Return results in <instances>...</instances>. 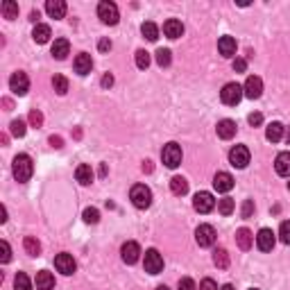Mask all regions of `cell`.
Returning a JSON list of instances; mask_svg holds the SVG:
<instances>
[{"mask_svg":"<svg viewBox=\"0 0 290 290\" xmlns=\"http://www.w3.org/2000/svg\"><path fill=\"white\" fill-rule=\"evenodd\" d=\"M12 172H14V179H16V182H20V184L28 182V179L32 177V172H34L32 159H30L28 154H18L12 163Z\"/></svg>","mask_w":290,"mask_h":290,"instance_id":"6da1fadb","label":"cell"},{"mask_svg":"<svg viewBox=\"0 0 290 290\" xmlns=\"http://www.w3.org/2000/svg\"><path fill=\"white\" fill-rule=\"evenodd\" d=\"M129 199L136 209H147L152 204V191L145 186V184H136V186H131Z\"/></svg>","mask_w":290,"mask_h":290,"instance_id":"7a4b0ae2","label":"cell"},{"mask_svg":"<svg viewBox=\"0 0 290 290\" xmlns=\"http://www.w3.org/2000/svg\"><path fill=\"white\" fill-rule=\"evenodd\" d=\"M242 96H245V93H242V86L236 82L225 84L222 91H220V100H222L225 104H229V107H236V104L242 100Z\"/></svg>","mask_w":290,"mask_h":290,"instance_id":"3957f363","label":"cell"},{"mask_svg":"<svg viewBox=\"0 0 290 290\" xmlns=\"http://www.w3.org/2000/svg\"><path fill=\"white\" fill-rule=\"evenodd\" d=\"M98 16L102 20L104 25H116L120 18L118 14V7H116V3H109V0H102V3L98 5Z\"/></svg>","mask_w":290,"mask_h":290,"instance_id":"277c9868","label":"cell"},{"mask_svg":"<svg viewBox=\"0 0 290 290\" xmlns=\"http://www.w3.org/2000/svg\"><path fill=\"white\" fill-rule=\"evenodd\" d=\"M161 159H163V163H166L168 168H177L179 163H182V147H179L177 143H168V145H163V150H161Z\"/></svg>","mask_w":290,"mask_h":290,"instance_id":"5b68a950","label":"cell"},{"mask_svg":"<svg viewBox=\"0 0 290 290\" xmlns=\"http://www.w3.org/2000/svg\"><path fill=\"white\" fill-rule=\"evenodd\" d=\"M9 88H12L16 96H25L30 91V80L23 71H16L12 77H9Z\"/></svg>","mask_w":290,"mask_h":290,"instance_id":"8992f818","label":"cell"},{"mask_svg":"<svg viewBox=\"0 0 290 290\" xmlns=\"http://www.w3.org/2000/svg\"><path fill=\"white\" fill-rule=\"evenodd\" d=\"M143 265H145V272H150V274H159V272L163 270V256H161L157 250H147V252H145V261H143Z\"/></svg>","mask_w":290,"mask_h":290,"instance_id":"52a82bcc","label":"cell"},{"mask_svg":"<svg viewBox=\"0 0 290 290\" xmlns=\"http://www.w3.org/2000/svg\"><path fill=\"white\" fill-rule=\"evenodd\" d=\"M195 240L199 247H211L215 242V229L211 225H199L195 229Z\"/></svg>","mask_w":290,"mask_h":290,"instance_id":"ba28073f","label":"cell"},{"mask_svg":"<svg viewBox=\"0 0 290 290\" xmlns=\"http://www.w3.org/2000/svg\"><path fill=\"white\" fill-rule=\"evenodd\" d=\"M242 93H245L250 100H258L263 96V82H261V77H256V75H250L245 80V86H242Z\"/></svg>","mask_w":290,"mask_h":290,"instance_id":"9c48e42d","label":"cell"},{"mask_svg":"<svg viewBox=\"0 0 290 290\" xmlns=\"http://www.w3.org/2000/svg\"><path fill=\"white\" fill-rule=\"evenodd\" d=\"M193 207L197 213H209V211H213L215 207V199H213V195L207 193V191H202V193H197L193 197Z\"/></svg>","mask_w":290,"mask_h":290,"instance_id":"30bf717a","label":"cell"},{"mask_svg":"<svg viewBox=\"0 0 290 290\" xmlns=\"http://www.w3.org/2000/svg\"><path fill=\"white\" fill-rule=\"evenodd\" d=\"M55 267H57V270H59L61 274L71 277V274L77 270V263H75V258H73L71 254H66V252H64V254H57V256H55Z\"/></svg>","mask_w":290,"mask_h":290,"instance_id":"8fae6325","label":"cell"},{"mask_svg":"<svg viewBox=\"0 0 290 290\" xmlns=\"http://www.w3.org/2000/svg\"><path fill=\"white\" fill-rule=\"evenodd\" d=\"M229 161L234 168H245L247 163H250V150H247L245 145H236L231 147L229 152Z\"/></svg>","mask_w":290,"mask_h":290,"instance_id":"7c38bea8","label":"cell"},{"mask_svg":"<svg viewBox=\"0 0 290 290\" xmlns=\"http://www.w3.org/2000/svg\"><path fill=\"white\" fill-rule=\"evenodd\" d=\"M120 254H123V261L127 263V265H134V263L139 261V256H141V247H139V242H134V240L125 242V245L120 247Z\"/></svg>","mask_w":290,"mask_h":290,"instance_id":"4fadbf2b","label":"cell"},{"mask_svg":"<svg viewBox=\"0 0 290 290\" xmlns=\"http://www.w3.org/2000/svg\"><path fill=\"white\" fill-rule=\"evenodd\" d=\"M274 242H277V238H274L272 229H261V231H258L256 245H258V250H261V252H272Z\"/></svg>","mask_w":290,"mask_h":290,"instance_id":"5bb4252c","label":"cell"},{"mask_svg":"<svg viewBox=\"0 0 290 290\" xmlns=\"http://www.w3.org/2000/svg\"><path fill=\"white\" fill-rule=\"evenodd\" d=\"M213 186L218 193H229L231 188H234V177H231L229 172H218V175L213 177Z\"/></svg>","mask_w":290,"mask_h":290,"instance_id":"9a60e30c","label":"cell"},{"mask_svg":"<svg viewBox=\"0 0 290 290\" xmlns=\"http://www.w3.org/2000/svg\"><path fill=\"white\" fill-rule=\"evenodd\" d=\"M163 34H166L168 39H179V36L184 34V25H182V20H177V18H168L166 23H163Z\"/></svg>","mask_w":290,"mask_h":290,"instance_id":"2e32d148","label":"cell"},{"mask_svg":"<svg viewBox=\"0 0 290 290\" xmlns=\"http://www.w3.org/2000/svg\"><path fill=\"white\" fill-rule=\"evenodd\" d=\"M93 68V59L91 55H86V52H80V55L75 57V73L77 75H88Z\"/></svg>","mask_w":290,"mask_h":290,"instance_id":"e0dca14e","label":"cell"},{"mask_svg":"<svg viewBox=\"0 0 290 290\" xmlns=\"http://www.w3.org/2000/svg\"><path fill=\"white\" fill-rule=\"evenodd\" d=\"M274 168H277V175L290 177V152H279L274 159Z\"/></svg>","mask_w":290,"mask_h":290,"instance_id":"ac0fdd59","label":"cell"},{"mask_svg":"<svg viewBox=\"0 0 290 290\" xmlns=\"http://www.w3.org/2000/svg\"><path fill=\"white\" fill-rule=\"evenodd\" d=\"M46 12L50 14V18H64L66 16V3L64 0H48V3H46Z\"/></svg>","mask_w":290,"mask_h":290,"instance_id":"d6986e66","label":"cell"},{"mask_svg":"<svg viewBox=\"0 0 290 290\" xmlns=\"http://www.w3.org/2000/svg\"><path fill=\"white\" fill-rule=\"evenodd\" d=\"M218 52L222 57H234L236 55V39H234V36H220Z\"/></svg>","mask_w":290,"mask_h":290,"instance_id":"ffe728a7","label":"cell"},{"mask_svg":"<svg viewBox=\"0 0 290 290\" xmlns=\"http://www.w3.org/2000/svg\"><path fill=\"white\" fill-rule=\"evenodd\" d=\"M236 242H238V247L242 252H247V250H252V245H254V236H252V231L250 229H238L236 231Z\"/></svg>","mask_w":290,"mask_h":290,"instance_id":"44dd1931","label":"cell"},{"mask_svg":"<svg viewBox=\"0 0 290 290\" xmlns=\"http://www.w3.org/2000/svg\"><path fill=\"white\" fill-rule=\"evenodd\" d=\"M218 136H220V139H225V141L234 139V136H236V123H234V120H229V118L220 120V123H218Z\"/></svg>","mask_w":290,"mask_h":290,"instance_id":"7402d4cb","label":"cell"},{"mask_svg":"<svg viewBox=\"0 0 290 290\" xmlns=\"http://www.w3.org/2000/svg\"><path fill=\"white\" fill-rule=\"evenodd\" d=\"M52 57L55 59H66V55L71 52V43H68V39H55V43H52Z\"/></svg>","mask_w":290,"mask_h":290,"instance_id":"603a6c76","label":"cell"},{"mask_svg":"<svg viewBox=\"0 0 290 290\" xmlns=\"http://www.w3.org/2000/svg\"><path fill=\"white\" fill-rule=\"evenodd\" d=\"M36 290H52L55 288V277L48 272V270H41L36 272Z\"/></svg>","mask_w":290,"mask_h":290,"instance_id":"cb8c5ba5","label":"cell"},{"mask_svg":"<svg viewBox=\"0 0 290 290\" xmlns=\"http://www.w3.org/2000/svg\"><path fill=\"white\" fill-rule=\"evenodd\" d=\"M50 36H52V32H50V25L39 23V25H36V28L32 30V39L36 41V43H48Z\"/></svg>","mask_w":290,"mask_h":290,"instance_id":"d4e9b609","label":"cell"},{"mask_svg":"<svg viewBox=\"0 0 290 290\" xmlns=\"http://www.w3.org/2000/svg\"><path fill=\"white\" fill-rule=\"evenodd\" d=\"M75 177H77V182L82 184V186H88V184L93 182V170H91V166H86V163H82V166H77V170H75Z\"/></svg>","mask_w":290,"mask_h":290,"instance_id":"484cf974","label":"cell"},{"mask_svg":"<svg viewBox=\"0 0 290 290\" xmlns=\"http://www.w3.org/2000/svg\"><path fill=\"white\" fill-rule=\"evenodd\" d=\"M265 139L270 141V143H277V141L283 139V125L281 123H270L265 129Z\"/></svg>","mask_w":290,"mask_h":290,"instance_id":"4316f807","label":"cell"},{"mask_svg":"<svg viewBox=\"0 0 290 290\" xmlns=\"http://www.w3.org/2000/svg\"><path fill=\"white\" fill-rule=\"evenodd\" d=\"M23 247H25V252H28L30 256H39V254H41V242L36 240L34 236H25Z\"/></svg>","mask_w":290,"mask_h":290,"instance_id":"83f0119b","label":"cell"},{"mask_svg":"<svg viewBox=\"0 0 290 290\" xmlns=\"http://www.w3.org/2000/svg\"><path fill=\"white\" fill-rule=\"evenodd\" d=\"M170 191L175 195H186L188 193V182L184 177H172L170 179Z\"/></svg>","mask_w":290,"mask_h":290,"instance_id":"f1b7e54d","label":"cell"},{"mask_svg":"<svg viewBox=\"0 0 290 290\" xmlns=\"http://www.w3.org/2000/svg\"><path fill=\"white\" fill-rule=\"evenodd\" d=\"M3 16L7 20L18 18V5L14 3V0H5V3H3Z\"/></svg>","mask_w":290,"mask_h":290,"instance_id":"f546056e","label":"cell"},{"mask_svg":"<svg viewBox=\"0 0 290 290\" xmlns=\"http://www.w3.org/2000/svg\"><path fill=\"white\" fill-rule=\"evenodd\" d=\"M213 263L220 267V270H227V267H229V254H227V250H222V247L215 250L213 252Z\"/></svg>","mask_w":290,"mask_h":290,"instance_id":"4dcf8cb0","label":"cell"},{"mask_svg":"<svg viewBox=\"0 0 290 290\" xmlns=\"http://www.w3.org/2000/svg\"><path fill=\"white\" fill-rule=\"evenodd\" d=\"M141 32H143V36H145L147 41H157V39H159V28H157L154 23H150V20H147V23H143Z\"/></svg>","mask_w":290,"mask_h":290,"instance_id":"1f68e13d","label":"cell"},{"mask_svg":"<svg viewBox=\"0 0 290 290\" xmlns=\"http://www.w3.org/2000/svg\"><path fill=\"white\" fill-rule=\"evenodd\" d=\"M170 61H172V52L170 50H168V48H159V50H157V64H159L161 68L170 66Z\"/></svg>","mask_w":290,"mask_h":290,"instance_id":"d6a6232c","label":"cell"},{"mask_svg":"<svg viewBox=\"0 0 290 290\" xmlns=\"http://www.w3.org/2000/svg\"><path fill=\"white\" fill-rule=\"evenodd\" d=\"M14 288H16V290H32V283H30L28 274H25V272H18L16 279H14Z\"/></svg>","mask_w":290,"mask_h":290,"instance_id":"836d02e7","label":"cell"},{"mask_svg":"<svg viewBox=\"0 0 290 290\" xmlns=\"http://www.w3.org/2000/svg\"><path fill=\"white\" fill-rule=\"evenodd\" d=\"M52 86H55V91L59 93V96H64V93L68 91V80L64 75H55L52 77Z\"/></svg>","mask_w":290,"mask_h":290,"instance_id":"e575fe53","label":"cell"},{"mask_svg":"<svg viewBox=\"0 0 290 290\" xmlns=\"http://www.w3.org/2000/svg\"><path fill=\"white\" fill-rule=\"evenodd\" d=\"M218 211H220L222 215H231V213H234V199L222 197V199L218 202Z\"/></svg>","mask_w":290,"mask_h":290,"instance_id":"d590c367","label":"cell"},{"mask_svg":"<svg viewBox=\"0 0 290 290\" xmlns=\"http://www.w3.org/2000/svg\"><path fill=\"white\" fill-rule=\"evenodd\" d=\"M136 66H139L141 71H145V68L150 66V52H145V50H136Z\"/></svg>","mask_w":290,"mask_h":290,"instance_id":"8d00e7d4","label":"cell"},{"mask_svg":"<svg viewBox=\"0 0 290 290\" xmlns=\"http://www.w3.org/2000/svg\"><path fill=\"white\" fill-rule=\"evenodd\" d=\"M9 129H12V134L14 136H16V139H20V136H25V131H28V129H25V120H12V125H9Z\"/></svg>","mask_w":290,"mask_h":290,"instance_id":"74e56055","label":"cell"},{"mask_svg":"<svg viewBox=\"0 0 290 290\" xmlns=\"http://www.w3.org/2000/svg\"><path fill=\"white\" fill-rule=\"evenodd\" d=\"M98 220H100V211H98V209H93V207L84 209V222H88V225H96Z\"/></svg>","mask_w":290,"mask_h":290,"instance_id":"f35d334b","label":"cell"},{"mask_svg":"<svg viewBox=\"0 0 290 290\" xmlns=\"http://www.w3.org/2000/svg\"><path fill=\"white\" fill-rule=\"evenodd\" d=\"M279 238H281V242L290 245V220H283L281 227H279Z\"/></svg>","mask_w":290,"mask_h":290,"instance_id":"ab89813d","label":"cell"},{"mask_svg":"<svg viewBox=\"0 0 290 290\" xmlns=\"http://www.w3.org/2000/svg\"><path fill=\"white\" fill-rule=\"evenodd\" d=\"M9 258H12V247H9L7 240H3V242H0V261L9 263Z\"/></svg>","mask_w":290,"mask_h":290,"instance_id":"60d3db41","label":"cell"},{"mask_svg":"<svg viewBox=\"0 0 290 290\" xmlns=\"http://www.w3.org/2000/svg\"><path fill=\"white\" fill-rule=\"evenodd\" d=\"M30 125H32V127H41V125H43V116H41L39 109H32V111H30Z\"/></svg>","mask_w":290,"mask_h":290,"instance_id":"b9f144b4","label":"cell"},{"mask_svg":"<svg viewBox=\"0 0 290 290\" xmlns=\"http://www.w3.org/2000/svg\"><path fill=\"white\" fill-rule=\"evenodd\" d=\"M179 290H195V281L193 279H188V277L179 279Z\"/></svg>","mask_w":290,"mask_h":290,"instance_id":"7bdbcfd3","label":"cell"},{"mask_svg":"<svg viewBox=\"0 0 290 290\" xmlns=\"http://www.w3.org/2000/svg\"><path fill=\"white\" fill-rule=\"evenodd\" d=\"M252 213H254V202H252V199H245V204H242V218H250Z\"/></svg>","mask_w":290,"mask_h":290,"instance_id":"ee69618b","label":"cell"},{"mask_svg":"<svg viewBox=\"0 0 290 290\" xmlns=\"http://www.w3.org/2000/svg\"><path fill=\"white\" fill-rule=\"evenodd\" d=\"M199 290H218V283H215L213 279H204V281L199 283Z\"/></svg>","mask_w":290,"mask_h":290,"instance_id":"f6af8a7d","label":"cell"},{"mask_svg":"<svg viewBox=\"0 0 290 290\" xmlns=\"http://www.w3.org/2000/svg\"><path fill=\"white\" fill-rule=\"evenodd\" d=\"M247 120H250L252 127H258V125L263 123V116L261 114H250V118H247Z\"/></svg>","mask_w":290,"mask_h":290,"instance_id":"bcb514c9","label":"cell"},{"mask_svg":"<svg viewBox=\"0 0 290 290\" xmlns=\"http://www.w3.org/2000/svg\"><path fill=\"white\" fill-rule=\"evenodd\" d=\"M245 68H247V61L245 59H234V71L236 73H245Z\"/></svg>","mask_w":290,"mask_h":290,"instance_id":"7dc6e473","label":"cell"},{"mask_svg":"<svg viewBox=\"0 0 290 290\" xmlns=\"http://www.w3.org/2000/svg\"><path fill=\"white\" fill-rule=\"evenodd\" d=\"M98 48H100V52H107V50H111V41H109V39H100Z\"/></svg>","mask_w":290,"mask_h":290,"instance_id":"c3c4849f","label":"cell"},{"mask_svg":"<svg viewBox=\"0 0 290 290\" xmlns=\"http://www.w3.org/2000/svg\"><path fill=\"white\" fill-rule=\"evenodd\" d=\"M111 84H114V75H109V73H104V75H102V86H104V88H109V86H111Z\"/></svg>","mask_w":290,"mask_h":290,"instance_id":"681fc988","label":"cell"},{"mask_svg":"<svg viewBox=\"0 0 290 290\" xmlns=\"http://www.w3.org/2000/svg\"><path fill=\"white\" fill-rule=\"evenodd\" d=\"M50 145L52 147H61V136H50Z\"/></svg>","mask_w":290,"mask_h":290,"instance_id":"f907efd6","label":"cell"},{"mask_svg":"<svg viewBox=\"0 0 290 290\" xmlns=\"http://www.w3.org/2000/svg\"><path fill=\"white\" fill-rule=\"evenodd\" d=\"M0 222H7V209L0 207Z\"/></svg>","mask_w":290,"mask_h":290,"instance_id":"816d5d0a","label":"cell"},{"mask_svg":"<svg viewBox=\"0 0 290 290\" xmlns=\"http://www.w3.org/2000/svg\"><path fill=\"white\" fill-rule=\"evenodd\" d=\"M39 16H41L39 12H32V14H30V20H32V23H36V20H39ZM36 25H39V23H36Z\"/></svg>","mask_w":290,"mask_h":290,"instance_id":"f5cc1de1","label":"cell"},{"mask_svg":"<svg viewBox=\"0 0 290 290\" xmlns=\"http://www.w3.org/2000/svg\"><path fill=\"white\" fill-rule=\"evenodd\" d=\"M152 170V166H150V161H143V172H150Z\"/></svg>","mask_w":290,"mask_h":290,"instance_id":"db71d44e","label":"cell"},{"mask_svg":"<svg viewBox=\"0 0 290 290\" xmlns=\"http://www.w3.org/2000/svg\"><path fill=\"white\" fill-rule=\"evenodd\" d=\"M220 290H236V288L231 286V283H227V286H222V288H220Z\"/></svg>","mask_w":290,"mask_h":290,"instance_id":"11a10c76","label":"cell"},{"mask_svg":"<svg viewBox=\"0 0 290 290\" xmlns=\"http://www.w3.org/2000/svg\"><path fill=\"white\" fill-rule=\"evenodd\" d=\"M286 143L290 145V127H288V131H286Z\"/></svg>","mask_w":290,"mask_h":290,"instance_id":"9f6ffc18","label":"cell"},{"mask_svg":"<svg viewBox=\"0 0 290 290\" xmlns=\"http://www.w3.org/2000/svg\"><path fill=\"white\" fill-rule=\"evenodd\" d=\"M157 290H170V288H168V286H159V288H157Z\"/></svg>","mask_w":290,"mask_h":290,"instance_id":"6f0895ef","label":"cell"},{"mask_svg":"<svg viewBox=\"0 0 290 290\" xmlns=\"http://www.w3.org/2000/svg\"><path fill=\"white\" fill-rule=\"evenodd\" d=\"M250 290H258V288H250Z\"/></svg>","mask_w":290,"mask_h":290,"instance_id":"680465c9","label":"cell"},{"mask_svg":"<svg viewBox=\"0 0 290 290\" xmlns=\"http://www.w3.org/2000/svg\"><path fill=\"white\" fill-rule=\"evenodd\" d=\"M288 188H290V182H288Z\"/></svg>","mask_w":290,"mask_h":290,"instance_id":"91938a15","label":"cell"}]
</instances>
